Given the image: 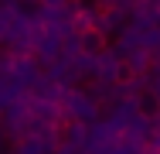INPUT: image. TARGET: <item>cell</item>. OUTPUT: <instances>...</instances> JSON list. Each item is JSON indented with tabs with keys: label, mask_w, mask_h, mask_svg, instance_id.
I'll list each match as a JSON object with an SVG mask.
<instances>
[{
	"label": "cell",
	"mask_w": 160,
	"mask_h": 154,
	"mask_svg": "<svg viewBox=\"0 0 160 154\" xmlns=\"http://www.w3.org/2000/svg\"><path fill=\"white\" fill-rule=\"evenodd\" d=\"M65 113H68L75 123H89V120H96V117H99L96 96H92V92L68 89V96H65Z\"/></svg>",
	"instance_id": "1"
},
{
	"label": "cell",
	"mask_w": 160,
	"mask_h": 154,
	"mask_svg": "<svg viewBox=\"0 0 160 154\" xmlns=\"http://www.w3.org/2000/svg\"><path fill=\"white\" fill-rule=\"evenodd\" d=\"M78 41H82V52H85V55H92V58H99V55L109 48V38H106L102 31H96V28H92V31H82V34H78Z\"/></svg>",
	"instance_id": "2"
},
{
	"label": "cell",
	"mask_w": 160,
	"mask_h": 154,
	"mask_svg": "<svg viewBox=\"0 0 160 154\" xmlns=\"http://www.w3.org/2000/svg\"><path fill=\"white\" fill-rule=\"evenodd\" d=\"M96 31H102L106 38H109V34H119V31H126V28H123V10H116V7H112V10H102V14H99Z\"/></svg>",
	"instance_id": "3"
}]
</instances>
